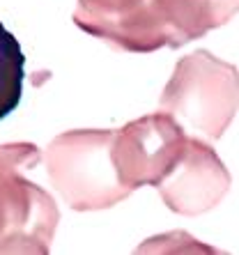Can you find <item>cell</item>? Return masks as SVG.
Listing matches in <instances>:
<instances>
[{
	"label": "cell",
	"mask_w": 239,
	"mask_h": 255,
	"mask_svg": "<svg viewBox=\"0 0 239 255\" xmlns=\"http://www.w3.org/2000/svg\"><path fill=\"white\" fill-rule=\"evenodd\" d=\"M113 131H72L46 149L48 175L74 209H102L129 196L111 161Z\"/></svg>",
	"instance_id": "obj_1"
},
{
	"label": "cell",
	"mask_w": 239,
	"mask_h": 255,
	"mask_svg": "<svg viewBox=\"0 0 239 255\" xmlns=\"http://www.w3.org/2000/svg\"><path fill=\"white\" fill-rule=\"evenodd\" d=\"M170 172L173 177L168 182L163 179L156 186H161V196L168 207L179 214H200L214 207L230 186V177L223 170L221 161L200 140L184 142V149Z\"/></svg>",
	"instance_id": "obj_4"
},
{
	"label": "cell",
	"mask_w": 239,
	"mask_h": 255,
	"mask_svg": "<svg viewBox=\"0 0 239 255\" xmlns=\"http://www.w3.org/2000/svg\"><path fill=\"white\" fill-rule=\"evenodd\" d=\"M163 108L186 120L193 129L219 138L237 108V71L214 55L198 51L179 62L163 92Z\"/></svg>",
	"instance_id": "obj_2"
},
{
	"label": "cell",
	"mask_w": 239,
	"mask_h": 255,
	"mask_svg": "<svg viewBox=\"0 0 239 255\" xmlns=\"http://www.w3.org/2000/svg\"><path fill=\"white\" fill-rule=\"evenodd\" d=\"M25 78V55L16 37L0 23V120H5L21 101Z\"/></svg>",
	"instance_id": "obj_5"
},
{
	"label": "cell",
	"mask_w": 239,
	"mask_h": 255,
	"mask_svg": "<svg viewBox=\"0 0 239 255\" xmlns=\"http://www.w3.org/2000/svg\"><path fill=\"white\" fill-rule=\"evenodd\" d=\"M184 131L175 115L154 113L126 125L113 136L111 161L126 191L159 184L184 149Z\"/></svg>",
	"instance_id": "obj_3"
}]
</instances>
